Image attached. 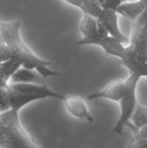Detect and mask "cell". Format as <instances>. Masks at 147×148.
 I'll return each mask as SVG.
<instances>
[{
    "label": "cell",
    "instance_id": "1",
    "mask_svg": "<svg viewBox=\"0 0 147 148\" xmlns=\"http://www.w3.org/2000/svg\"><path fill=\"white\" fill-rule=\"evenodd\" d=\"M21 21H3L0 20V33L3 41L11 51V59L17 61L21 66L36 69L45 78L61 76L60 72L49 69V61L39 57L23 40L20 33Z\"/></svg>",
    "mask_w": 147,
    "mask_h": 148
},
{
    "label": "cell",
    "instance_id": "2",
    "mask_svg": "<svg viewBox=\"0 0 147 148\" xmlns=\"http://www.w3.org/2000/svg\"><path fill=\"white\" fill-rule=\"evenodd\" d=\"M0 148H39L22 124L18 111L0 114Z\"/></svg>",
    "mask_w": 147,
    "mask_h": 148
},
{
    "label": "cell",
    "instance_id": "3",
    "mask_svg": "<svg viewBox=\"0 0 147 148\" xmlns=\"http://www.w3.org/2000/svg\"><path fill=\"white\" fill-rule=\"evenodd\" d=\"M9 98L10 109L20 112V110L30 103L46 98L63 100L64 95L52 90L47 85L32 83H9Z\"/></svg>",
    "mask_w": 147,
    "mask_h": 148
},
{
    "label": "cell",
    "instance_id": "4",
    "mask_svg": "<svg viewBox=\"0 0 147 148\" xmlns=\"http://www.w3.org/2000/svg\"><path fill=\"white\" fill-rule=\"evenodd\" d=\"M141 78L133 74H130L126 78L127 91L122 99L118 102L120 106V116L116 124L112 129V132L122 135L125 127H129L134 132V127L131 123V117L137 103L136 89Z\"/></svg>",
    "mask_w": 147,
    "mask_h": 148
},
{
    "label": "cell",
    "instance_id": "5",
    "mask_svg": "<svg viewBox=\"0 0 147 148\" xmlns=\"http://www.w3.org/2000/svg\"><path fill=\"white\" fill-rule=\"evenodd\" d=\"M79 30L82 38L77 41L78 46L95 45L102 39L110 36L108 30L96 17L83 13L79 23Z\"/></svg>",
    "mask_w": 147,
    "mask_h": 148
},
{
    "label": "cell",
    "instance_id": "6",
    "mask_svg": "<svg viewBox=\"0 0 147 148\" xmlns=\"http://www.w3.org/2000/svg\"><path fill=\"white\" fill-rule=\"evenodd\" d=\"M128 88L126 79H117L110 82L106 87L98 92L87 96L89 101L97 99H106L118 103L125 94Z\"/></svg>",
    "mask_w": 147,
    "mask_h": 148
},
{
    "label": "cell",
    "instance_id": "7",
    "mask_svg": "<svg viewBox=\"0 0 147 148\" xmlns=\"http://www.w3.org/2000/svg\"><path fill=\"white\" fill-rule=\"evenodd\" d=\"M97 19L106 28L110 36L122 44L129 43V38L122 33L120 28L118 24V14L117 11L103 9V11Z\"/></svg>",
    "mask_w": 147,
    "mask_h": 148
},
{
    "label": "cell",
    "instance_id": "8",
    "mask_svg": "<svg viewBox=\"0 0 147 148\" xmlns=\"http://www.w3.org/2000/svg\"><path fill=\"white\" fill-rule=\"evenodd\" d=\"M66 111L74 117L85 120L89 123L94 121V117L89 112L83 98L78 96H66L62 100Z\"/></svg>",
    "mask_w": 147,
    "mask_h": 148
},
{
    "label": "cell",
    "instance_id": "9",
    "mask_svg": "<svg viewBox=\"0 0 147 148\" xmlns=\"http://www.w3.org/2000/svg\"><path fill=\"white\" fill-rule=\"evenodd\" d=\"M46 79L36 69L21 66L11 77L10 83H32L46 85Z\"/></svg>",
    "mask_w": 147,
    "mask_h": 148
},
{
    "label": "cell",
    "instance_id": "10",
    "mask_svg": "<svg viewBox=\"0 0 147 148\" xmlns=\"http://www.w3.org/2000/svg\"><path fill=\"white\" fill-rule=\"evenodd\" d=\"M147 6V0H137L134 2H124L117 10L118 14L129 20L132 24Z\"/></svg>",
    "mask_w": 147,
    "mask_h": 148
},
{
    "label": "cell",
    "instance_id": "11",
    "mask_svg": "<svg viewBox=\"0 0 147 148\" xmlns=\"http://www.w3.org/2000/svg\"><path fill=\"white\" fill-rule=\"evenodd\" d=\"M97 46L102 48L108 55L115 56L120 60L123 57L125 51V46L110 36L102 39Z\"/></svg>",
    "mask_w": 147,
    "mask_h": 148
},
{
    "label": "cell",
    "instance_id": "12",
    "mask_svg": "<svg viewBox=\"0 0 147 148\" xmlns=\"http://www.w3.org/2000/svg\"><path fill=\"white\" fill-rule=\"evenodd\" d=\"M131 121L134 127L133 132L147 125V107L138 103L131 117Z\"/></svg>",
    "mask_w": 147,
    "mask_h": 148
},
{
    "label": "cell",
    "instance_id": "13",
    "mask_svg": "<svg viewBox=\"0 0 147 148\" xmlns=\"http://www.w3.org/2000/svg\"><path fill=\"white\" fill-rule=\"evenodd\" d=\"M7 88H0V114L11 108Z\"/></svg>",
    "mask_w": 147,
    "mask_h": 148
},
{
    "label": "cell",
    "instance_id": "14",
    "mask_svg": "<svg viewBox=\"0 0 147 148\" xmlns=\"http://www.w3.org/2000/svg\"><path fill=\"white\" fill-rule=\"evenodd\" d=\"M11 59V51L3 40H0V63Z\"/></svg>",
    "mask_w": 147,
    "mask_h": 148
},
{
    "label": "cell",
    "instance_id": "15",
    "mask_svg": "<svg viewBox=\"0 0 147 148\" xmlns=\"http://www.w3.org/2000/svg\"><path fill=\"white\" fill-rule=\"evenodd\" d=\"M121 0H104L103 9L112 10L117 11L118 7L121 5Z\"/></svg>",
    "mask_w": 147,
    "mask_h": 148
},
{
    "label": "cell",
    "instance_id": "16",
    "mask_svg": "<svg viewBox=\"0 0 147 148\" xmlns=\"http://www.w3.org/2000/svg\"><path fill=\"white\" fill-rule=\"evenodd\" d=\"M133 138L134 140L138 139H147V125L141 127L134 132V136Z\"/></svg>",
    "mask_w": 147,
    "mask_h": 148
},
{
    "label": "cell",
    "instance_id": "17",
    "mask_svg": "<svg viewBox=\"0 0 147 148\" xmlns=\"http://www.w3.org/2000/svg\"><path fill=\"white\" fill-rule=\"evenodd\" d=\"M133 148H147V139L134 140L133 138Z\"/></svg>",
    "mask_w": 147,
    "mask_h": 148
},
{
    "label": "cell",
    "instance_id": "18",
    "mask_svg": "<svg viewBox=\"0 0 147 148\" xmlns=\"http://www.w3.org/2000/svg\"><path fill=\"white\" fill-rule=\"evenodd\" d=\"M66 2H67L68 4H71L72 6H74V7H77V8L81 9L82 7V4H83L84 0H63Z\"/></svg>",
    "mask_w": 147,
    "mask_h": 148
},
{
    "label": "cell",
    "instance_id": "19",
    "mask_svg": "<svg viewBox=\"0 0 147 148\" xmlns=\"http://www.w3.org/2000/svg\"><path fill=\"white\" fill-rule=\"evenodd\" d=\"M94 1H97V3H99L102 7H103V4H104V0H94Z\"/></svg>",
    "mask_w": 147,
    "mask_h": 148
},
{
    "label": "cell",
    "instance_id": "20",
    "mask_svg": "<svg viewBox=\"0 0 147 148\" xmlns=\"http://www.w3.org/2000/svg\"><path fill=\"white\" fill-rule=\"evenodd\" d=\"M132 145H133V138L131 139V141H130L129 144H128V148H133L132 147Z\"/></svg>",
    "mask_w": 147,
    "mask_h": 148
},
{
    "label": "cell",
    "instance_id": "21",
    "mask_svg": "<svg viewBox=\"0 0 147 148\" xmlns=\"http://www.w3.org/2000/svg\"><path fill=\"white\" fill-rule=\"evenodd\" d=\"M128 1H130V0H121V1H122V3H124V2H128Z\"/></svg>",
    "mask_w": 147,
    "mask_h": 148
}]
</instances>
